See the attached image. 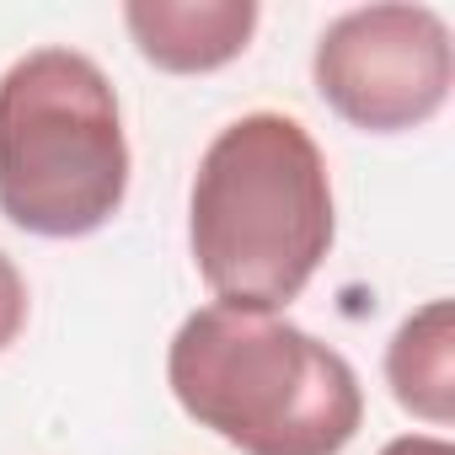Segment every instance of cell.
<instances>
[{"instance_id": "cell-1", "label": "cell", "mask_w": 455, "mask_h": 455, "mask_svg": "<svg viewBox=\"0 0 455 455\" xmlns=\"http://www.w3.org/2000/svg\"><path fill=\"white\" fill-rule=\"evenodd\" d=\"M188 242L214 306L284 311L332 252V182L316 140L284 113H247L198 161Z\"/></svg>"}, {"instance_id": "cell-2", "label": "cell", "mask_w": 455, "mask_h": 455, "mask_svg": "<svg viewBox=\"0 0 455 455\" xmlns=\"http://www.w3.org/2000/svg\"><path fill=\"white\" fill-rule=\"evenodd\" d=\"M182 412L242 455H343L364 423L354 364L295 322L204 306L166 354Z\"/></svg>"}, {"instance_id": "cell-3", "label": "cell", "mask_w": 455, "mask_h": 455, "mask_svg": "<svg viewBox=\"0 0 455 455\" xmlns=\"http://www.w3.org/2000/svg\"><path fill=\"white\" fill-rule=\"evenodd\" d=\"M129 145L113 81L76 49H33L0 76V214L70 242L124 209Z\"/></svg>"}, {"instance_id": "cell-4", "label": "cell", "mask_w": 455, "mask_h": 455, "mask_svg": "<svg viewBox=\"0 0 455 455\" xmlns=\"http://www.w3.org/2000/svg\"><path fill=\"white\" fill-rule=\"evenodd\" d=\"M322 102L364 134L428 124L455 76L450 28L428 6H359L343 12L311 60Z\"/></svg>"}, {"instance_id": "cell-5", "label": "cell", "mask_w": 455, "mask_h": 455, "mask_svg": "<svg viewBox=\"0 0 455 455\" xmlns=\"http://www.w3.org/2000/svg\"><path fill=\"white\" fill-rule=\"evenodd\" d=\"M124 22L156 70L198 76L231 65L247 49L258 6L252 0H129Z\"/></svg>"}, {"instance_id": "cell-6", "label": "cell", "mask_w": 455, "mask_h": 455, "mask_svg": "<svg viewBox=\"0 0 455 455\" xmlns=\"http://www.w3.org/2000/svg\"><path fill=\"white\" fill-rule=\"evenodd\" d=\"M386 380L391 396L418 412L423 423L444 428L450 423V396H455V311L450 300H428L418 316H407L386 348Z\"/></svg>"}, {"instance_id": "cell-7", "label": "cell", "mask_w": 455, "mask_h": 455, "mask_svg": "<svg viewBox=\"0 0 455 455\" xmlns=\"http://www.w3.org/2000/svg\"><path fill=\"white\" fill-rule=\"evenodd\" d=\"M22 322H28V284H22L17 263H12L6 252H0V354H6V348L17 343Z\"/></svg>"}, {"instance_id": "cell-8", "label": "cell", "mask_w": 455, "mask_h": 455, "mask_svg": "<svg viewBox=\"0 0 455 455\" xmlns=\"http://www.w3.org/2000/svg\"><path fill=\"white\" fill-rule=\"evenodd\" d=\"M380 455H455V450H450V439H434V434H402Z\"/></svg>"}]
</instances>
